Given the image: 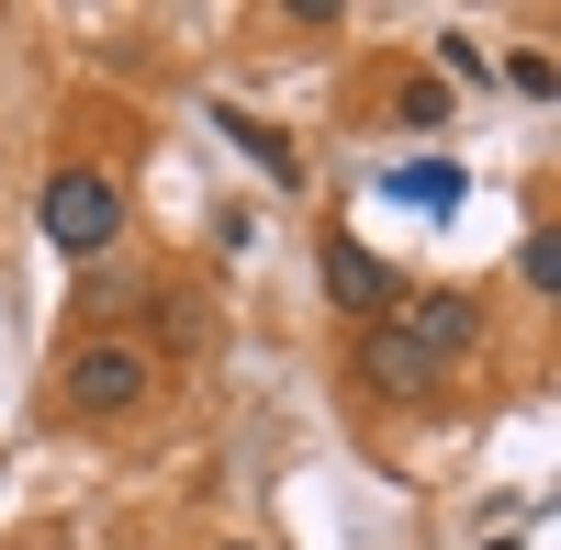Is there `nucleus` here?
<instances>
[{
  "label": "nucleus",
  "instance_id": "nucleus-2",
  "mask_svg": "<svg viewBox=\"0 0 561 550\" xmlns=\"http://www.w3.org/2000/svg\"><path fill=\"white\" fill-rule=\"evenodd\" d=\"M113 225H124V180L113 169H57L45 180V237H57L68 259H102Z\"/></svg>",
  "mask_w": 561,
  "mask_h": 550
},
{
  "label": "nucleus",
  "instance_id": "nucleus-1",
  "mask_svg": "<svg viewBox=\"0 0 561 550\" xmlns=\"http://www.w3.org/2000/svg\"><path fill=\"white\" fill-rule=\"evenodd\" d=\"M472 337H483V303H472V293H415V303H393V314H370L359 382L393 393V404H415V393H438L460 359H472Z\"/></svg>",
  "mask_w": 561,
  "mask_h": 550
},
{
  "label": "nucleus",
  "instance_id": "nucleus-6",
  "mask_svg": "<svg viewBox=\"0 0 561 550\" xmlns=\"http://www.w3.org/2000/svg\"><path fill=\"white\" fill-rule=\"evenodd\" d=\"M382 192H393V203H415V214H449V203H460V169H449V158H404Z\"/></svg>",
  "mask_w": 561,
  "mask_h": 550
},
{
  "label": "nucleus",
  "instance_id": "nucleus-8",
  "mask_svg": "<svg viewBox=\"0 0 561 550\" xmlns=\"http://www.w3.org/2000/svg\"><path fill=\"white\" fill-rule=\"evenodd\" d=\"M517 270H528V293H550V282H561V248H550V237H528V248H517Z\"/></svg>",
  "mask_w": 561,
  "mask_h": 550
},
{
  "label": "nucleus",
  "instance_id": "nucleus-4",
  "mask_svg": "<svg viewBox=\"0 0 561 550\" xmlns=\"http://www.w3.org/2000/svg\"><path fill=\"white\" fill-rule=\"evenodd\" d=\"M325 293H337V314H393V270L359 237H325Z\"/></svg>",
  "mask_w": 561,
  "mask_h": 550
},
{
  "label": "nucleus",
  "instance_id": "nucleus-5",
  "mask_svg": "<svg viewBox=\"0 0 561 550\" xmlns=\"http://www.w3.org/2000/svg\"><path fill=\"white\" fill-rule=\"evenodd\" d=\"M214 135H237V147H248L270 180H304V158H293V135H280V124H259V113H237V102H225V113H214Z\"/></svg>",
  "mask_w": 561,
  "mask_h": 550
},
{
  "label": "nucleus",
  "instance_id": "nucleus-7",
  "mask_svg": "<svg viewBox=\"0 0 561 550\" xmlns=\"http://www.w3.org/2000/svg\"><path fill=\"white\" fill-rule=\"evenodd\" d=\"M438 68H449V79H494V57H483L472 34H438Z\"/></svg>",
  "mask_w": 561,
  "mask_h": 550
},
{
  "label": "nucleus",
  "instance_id": "nucleus-3",
  "mask_svg": "<svg viewBox=\"0 0 561 550\" xmlns=\"http://www.w3.org/2000/svg\"><path fill=\"white\" fill-rule=\"evenodd\" d=\"M68 404H79V416H124V404H147V348L90 337V348L68 359Z\"/></svg>",
  "mask_w": 561,
  "mask_h": 550
}]
</instances>
